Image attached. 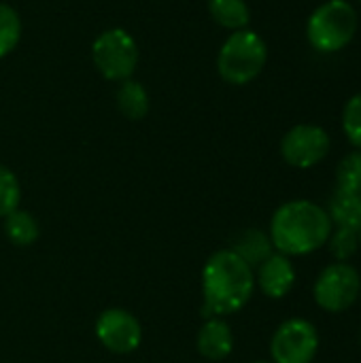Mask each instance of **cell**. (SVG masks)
<instances>
[{
  "mask_svg": "<svg viewBox=\"0 0 361 363\" xmlns=\"http://www.w3.org/2000/svg\"><path fill=\"white\" fill-rule=\"evenodd\" d=\"M202 315L228 317L243 311L255 291V270L232 249L215 251L202 266Z\"/></svg>",
  "mask_w": 361,
  "mask_h": 363,
  "instance_id": "obj_1",
  "label": "cell"
},
{
  "mask_svg": "<svg viewBox=\"0 0 361 363\" xmlns=\"http://www.w3.org/2000/svg\"><path fill=\"white\" fill-rule=\"evenodd\" d=\"M332 230L334 223L323 206L311 200H289L274 211L268 236L277 253L302 257L323 249Z\"/></svg>",
  "mask_w": 361,
  "mask_h": 363,
  "instance_id": "obj_2",
  "label": "cell"
},
{
  "mask_svg": "<svg viewBox=\"0 0 361 363\" xmlns=\"http://www.w3.org/2000/svg\"><path fill=\"white\" fill-rule=\"evenodd\" d=\"M266 62H268L266 40L257 32L245 28L232 32L223 40L217 53V72L226 83L240 87L255 81L262 74Z\"/></svg>",
  "mask_w": 361,
  "mask_h": 363,
  "instance_id": "obj_3",
  "label": "cell"
},
{
  "mask_svg": "<svg viewBox=\"0 0 361 363\" xmlns=\"http://www.w3.org/2000/svg\"><path fill=\"white\" fill-rule=\"evenodd\" d=\"M357 32V13L347 0H328L319 4L306 23V36L319 53L345 49Z\"/></svg>",
  "mask_w": 361,
  "mask_h": 363,
  "instance_id": "obj_4",
  "label": "cell"
},
{
  "mask_svg": "<svg viewBox=\"0 0 361 363\" xmlns=\"http://www.w3.org/2000/svg\"><path fill=\"white\" fill-rule=\"evenodd\" d=\"M91 60L96 70L106 81H128L138 66V45L123 28H109L100 32L91 45Z\"/></svg>",
  "mask_w": 361,
  "mask_h": 363,
  "instance_id": "obj_5",
  "label": "cell"
},
{
  "mask_svg": "<svg viewBox=\"0 0 361 363\" xmlns=\"http://www.w3.org/2000/svg\"><path fill=\"white\" fill-rule=\"evenodd\" d=\"M315 304L330 313H347L361 298V274L349 262H334L326 266L313 285Z\"/></svg>",
  "mask_w": 361,
  "mask_h": 363,
  "instance_id": "obj_6",
  "label": "cell"
},
{
  "mask_svg": "<svg viewBox=\"0 0 361 363\" xmlns=\"http://www.w3.org/2000/svg\"><path fill=\"white\" fill-rule=\"evenodd\" d=\"M319 332L309 319H287L283 321L270 340L272 363H313L319 353Z\"/></svg>",
  "mask_w": 361,
  "mask_h": 363,
  "instance_id": "obj_7",
  "label": "cell"
},
{
  "mask_svg": "<svg viewBox=\"0 0 361 363\" xmlns=\"http://www.w3.org/2000/svg\"><path fill=\"white\" fill-rule=\"evenodd\" d=\"M330 149H332L330 134L321 125H313V123L294 125L281 140L283 160L300 170L321 164L328 157Z\"/></svg>",
  "mask_w": 361,
  "mask_h": 363,
  "instance_id": "obj_8",
  "label": "cell"
},
{
  "mask_svg": "<svg viewBox=\"0 0 361 363\" xmlns=\"http://www.w3.org/2000/svg\"><path fill=\"white\" fill-rule=\"evenodd\" d=\"M96 338L106 351L128 355L140 347L143 325L132 313L123 308H106L96 319Z\"/></svg>",
  "mask_w": 361,
  "mask_h": 363,
  "instance_id": "obj_9",
  "label": "cell"
},
{
  "mask_svg": "<svg viewBox=\"0 0 361 363\" xmlns=\"http://www.w3.org/2000/svg\"><path fill=\"white\" fill-rule=\"evenodd\" d=\"M296 279L298 274L291 257L277 251L255 268V287H260V291L270 300H283L289 296Z\"/></svg>",
  "mask_w": 361,
  "mask_h": 363,
  "instance_id": "obj_10",
  "label": "cell"
},
{
  "mask_svg": "<svg viewBox=\"0 0 361 363\" xmlns=\"http://www.w3.org/2000/svg\"><path fill=\"white\" fill-rule=\"evenodd\" d=\"M198 353L209 362L228 359L234 351V334L223 317H211L202 323L196 338Z\"/></svg>",
  "mask_w": 361,
  "mask_h": 363,
  "instance_id": "obj_11",
  "label": "cell"
},
{
  "mask_svg": "<svg viewBox=\"0 0 361 363\" xmlns=\"http://www.w3.org/2000/svg\"><path fill=\"white\" fill-rule=\"evenodd\" d=\"M230 249H232L243 262H247L253 270L274 253V247H272V240H270L268 232H262V230H257V228L245 230V232L234 240V245H232Z\"/></svg>",
  "mask_w": 361,
  "mask_h": 363,
  "instance_id": "obj_12",
  "label": "cell"
},
{
  "mask_svg": "<svg viewBox=\"0 0 361 363\" xmlns=\"http://www.w3.org/2000/svg\"><path fill=\"white\" fill-rule=\"evenodd\" d=\"M115 102H117V108L123 117H128L130 121H140L147 117L149 108H151V102H149V94L145 89L143 83L134 81V79H128V81H121L119 87H117V94H115Z\"/></svg>",
  "mask_w": 361,
  "mask_h": 363,
  "instance_id": "obj_13",
  "label": "cell"
},
{
  "mask_svg": "<svg viewBox=\"0 0 361 363\" xmlns=\"http://www.w3.org/2000/svg\"><path fill=\"white\" fill-rule=\"evenodd\" d=\"M326 211L336 228H349L355 232L361 230V194L336 189Z\"/></svg>",
  "mask_w": 361,
  "mask_h": 363,
  "instance_id": "obj_14",
  "label": "cell"
},
{
  "mask_svg": "<svg viewBox=\"0 0 361 363\" xmlns=\"http://www.w3.org/2000/svg\"><path fill=\"white\" fill-rule=\"evenodd\" d=\"M209 13L226 30H245L251 21V9L245 0H209Z\"/></svg>",
  "mask_w": 361,
  "mask_h": 363,
  "instance_id": "obj_15",
  "label": "cell"
},
{
  "mask_svg": "<svg viewBox=\"0 0 361 363\" xmlns=\"http://www.w3.org/2000/svg\"><path fill=\"white\" fill-rule=\"evenodd\" d=\"M4 236L15 245V247H30L38 240L40 228L38 221L32 213L28 211H13L11 215L4 217Z\"/></svg>",
  "mask_w": 361,
  "mask_h": 363,
  "instance_id": "obj_16",
  "label": "cell"
},
{
  "mask_svg": "<svg viewBox=\"0 0 361 363\" xmlns=\"http://www.w3.org/2000/svg\"><path fill=\"white\" fill-rule=\"evenodd\" d=\"M21 40V17L11 6L0 2V57L9 55Z\"/></svg>",
  "mask_w": 361,
  "mask_h": 363,
  "instance_id": "obj_17",
  "label": "cell"
},
{
  "mask_svg": "<svg viewBox=\"0 0 361 363\" xmlns=\"http://www.w3.org/2000/svg\"><path fill=\"white\" fill-rule=\"evenodd\" d=\"M336 189L361 194V151L347 153L336 166Z\"/></svg>",
  "mask_w": 361,
  "mask_h": 363,
  "instance_id": "obj_18",
  "label": "cell"
},
{
  "mask_svg": "<svg viewBox=\"0 0 361 363\" xmlns=\"http://www.w3.org/2000/svg\"><path fill=\"white\" fill-rule=\"evenodd\" d=\"M326 247L336 262H349L360 251V232L349 228H334Z\"/></svg>",
  "mask_w": 361,
  "mask_h": 363,
  "instance_id": "obj_19",
  "label": "cell"
},
{
  "mask_svg": "<svg viewBox=\"0 0 361 363\" xmlns=\"http://www.w3.org/2000/svg\"><path fill=\"white\" fill-rule=\"evenodd\" d=\"M21 202V185L17 174L0 164V219L11 215L13 211L19 208Z\"/></svg>",
  "mask_w": 361,
  "mask_h": 363,
  "instance_id": "obj_20",
  "label": "cell"
},
{
  "mask_svg": "<svg viewBox=\"0 0 361 363\" xmlns=\"http://www.w3.org/2000/svg\"><path fill=\"white\" fill-rule=\"evenodd\" d=\"M343 130L347 140L361 151V94L347 100L343 111Z\"/></svg>",
  "mask_w": 361,
  "mask_h": 363,
  "instance_id": "obj_21",
  "label": "cell"
},
{
  "mask_svg": "<svg viewBox=\"0 0 361 363\" xmlns=\"http://www.w3.org/2000/svg\"><path fill=\"white\" fill-rule=\"evenodd\" d=\"M360 251H361V230H360Z\"/></svg>",
  "mask_w": 361,
  "mask_h": 363,
  "instance_id": "obj_22",
  "label": "cell"
},
{
  "mask_svg": "<svg viewBox=\"0 0 361 363\" xmlns=\"http://www.w3.org/2000/svg\"><path fill=\"white\" fill-rule=\"evenodd\" d=\"M253 363H270V362H253Z\"/></svg>",
  "mask_w": 361,
  "mask_h": 363,
  "instance_id": "obj_23",
  "label": "cell"
},
{
  "mask_svg": "<svg viewBox=\"0 0 361 363\" xmlns=\"http://www.w3.org/2000/svg\"><path fill=\"white\" fill-rule=\"evenodd\" d=\"M360 345H361V332H360Z\"/></svg>",
  "mask_w": 361,
  "mask_h": 363,
  "instance_id": "obj_24",
  "label": "cell"
},
{
  "mask_svg": "<svg viewBox=\"0 0 361 363\" xmlns=\"http://www.w3.org/2000/svg\"><path fill=\"white\" fill-rule=\"evenodd\" d=\"M360 2H361V0H360Z\"/></svg>",
  "mask_w": 361,
  "mask_h": 363,
  "instance_id": "obj_25",
  "label": "cell"
},
{
  "mask_svg": "<svg viewBox=\"0 0 361 363\" xmlns=\"http://www.w3.org/2000/svg\"><path fill=\"white\" fill-rule=\"evenodd\" d=\"M360 300H361V298H360Z\"/></svg>",
  "mask_w": 361,
  "mask_h": 363,
  "instance_id": "obj_26",
  "label": "cell"
}]
</instances>
